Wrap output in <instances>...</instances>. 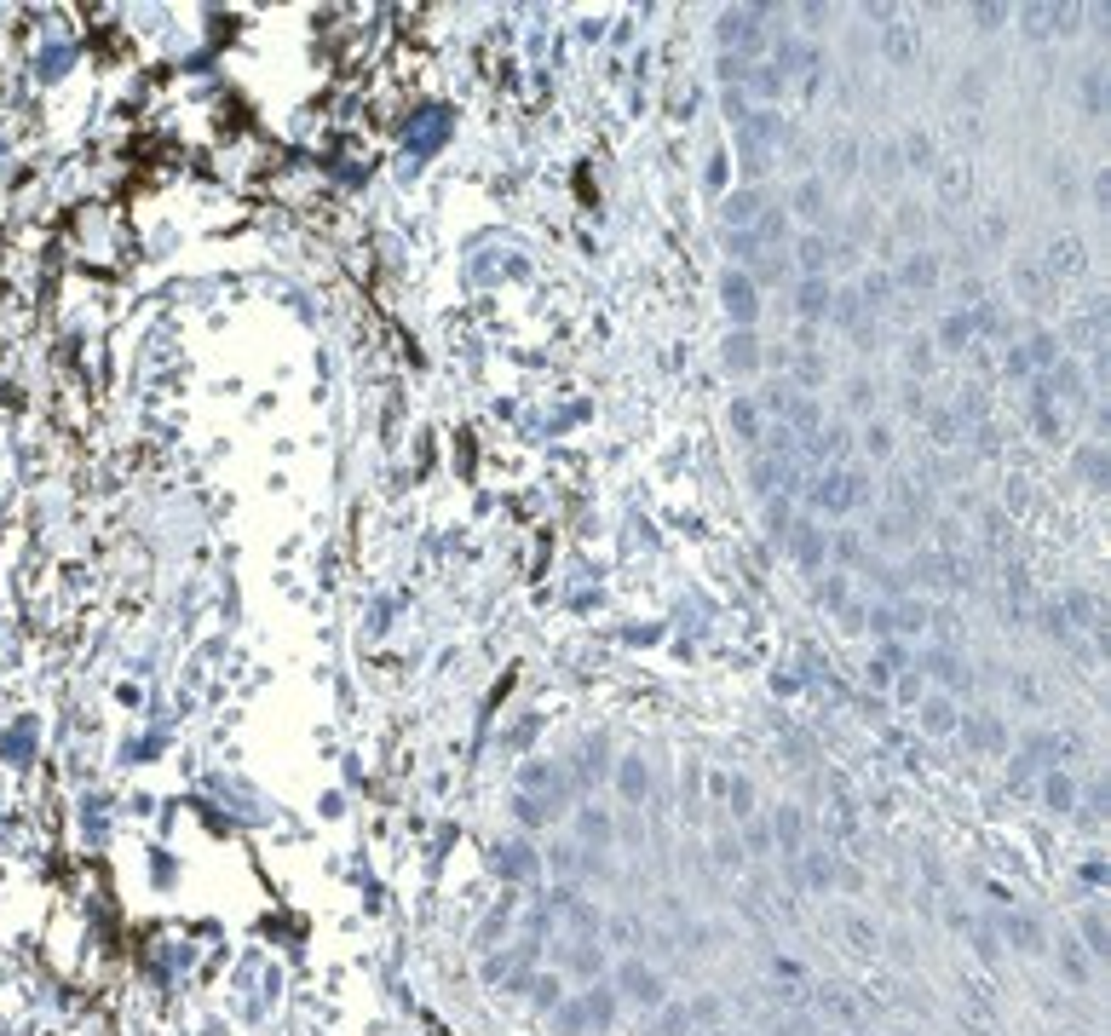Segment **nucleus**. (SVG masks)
Segmentation results:
<instances>
[{
    "label": "nucleus",
    "mask_w": 1111,
    "mask_h": 1036,
    "mask_svg": "<svg viewBox=\"0 0 1111 1036\" xmlns=\"http://www.w3.org/2000/svg\"><path fill=\"white\" fill-rule=\"evenodd\" d=\"M864 495H870V484H864V473H852V466H829V473L806 490V501L818 513H852Z\"/></svg>",
    "instance_id": "1"
},
{
    "label": "nucleus",
    "mask_w": 1111,
    "mask_h": 1036,
    "mask_svg": "<svg viewBox=\"0 0 1111 1036\" xmlns=\"http://www.w3.org/2000/svg\"><path fill=\"white\" fill-rule=\"evenodd\" d=\"M1037 265L1048 271V282L1059 288V277H1083V271H1088V248H1083V237H1071V231H1066V237H1048V248H1042Z\"/></svg>",
    "instance_id": "2"
},
{
    "label": "nucleus",
    "mask_w": 1111,
    "mask_h": 1036,
    "mask_svg": "<svg viewBox=\"0 0 1111 1036\" xmlns=\"http://www.w3.org/2000/svg\"><path fill=\"white\" fill-rule=\"evenodd\" d=\"M720 294H726L731 323H738V328H755V317H760V288H755V277L731 265V271L720 277Z\"/></svg>",
    "instance_id": "3"
},
{
    "label": "nucleus",
    "mask_w": 1111,
    "mask_h": 1036,
    "mask_svg": "<svg viewBox=\"0 0 1111 1036\" xmlns=\"http://www.w3.org/2000/svg\"><path fill=\"white\" fill-rule=\"evenodd\" d=\"M835 933H841V945H847V956H858V962H875V956H881V933H875V921L858 916V909H841Z\"/></svg>",
    "instance_id": "4"
},
{
    "label": "nucleus",
    "mask_w": 1111,
    "mask_h": 1036,
    "mask_svg": "<svg viewBox=\"0 0 1111 1036\" xmlns=\"http://www.w3.org/2000/svg\"><path fill=\"white\" fill-rule=\"evenodd\" d=\"M617 984H622V996H628V1002H639V1008H663V973H656V967H645V962H622Z\"/></svg>",
    "instance_id": "5"
},
{
    "label": "nucleus",
    "mask_w": 1111,
    "mask_h": 1036,
    "mask_svg": "<svg viewBox=\"0 0 1111 1036\" xmlns=\"http://www.w3.org/2000/svg\"><path fill=\"white\" fill-rule=\"evenodd\" d=\"M933 191H938V202H967V196H974V167H967L962 155L933 162Z\"/></svg>",
    "instance_id": "6"
},
{
    "label": "nucleus",
    "mask_w": 1111,
    "mask_h": 1036,
    "mask_svg": "<svg viewBox=\"0 0 1111 1036\" xmlns=\"http://www.w3.org/2000/svg\"><path fill=\"white\" fill-rule=\"evenodd\" d=\"M755 18H766L760 6H731L726 18H720V41L726 46H743V52H755L760 46V24Z\"/></svg>",
    "instance_id": "7"
},
{
    "label": "nucleus",
    "mask_w": 1111,
    "mask_h": 1036,
    "mask_svg": "<svg viewBox=\"0 0 1111 1036\" xmlns=\"http://www.w3.org/2000/svg\"><path fill=\"white\" fill-rule=\"evenodd\" d=\"M789 553H795V564H801V570H824V559H829V530H818V524H795V530H789Z\"/></svg>",
    "instance_id": "8"
},
{
    "label": "nucleus",
    "mask_w": 1111,
    "mask_h": 1036,
    "mask_svg": "<svg viewBox=\"0 0 1111 1036\" xmlns=\"http://www.w3.org/2000/svg\"><path fill=\"white\" fill-rule=\"evenodd\" d=\"M1013 288H1020L1031 306H1048V300H1054V282H1048V271L1037 265V254H1013Z\"/></svg>",
    "instance_id": "9"
},
{
    "label": "nucleus",
    "mask_w": 1111,
    "mask_h": 1036,
    "mask_svg": "<svg viewBox=\"0 0 1111 1036\" xmlns=\"http://www.w3.org/2000/svg\"><path fill=\"white\" fill-rule=\"evenodd\" d=\"M760 213H766V191H760V184H743V191L726 196V225L731 231H755Z\"/></svg>",
    "instance_id": "10"
},
{
    "label": "nucleus",
    "mask_w": 1111,
    "mask_h": 1036,
    "mask_svg": "<svg viewBox=\"0 0 1111 1036\" xmlns=\"http://www.w3.org/2000/svg\"><path fill=\"white\" fill-rule=\"evenodd\" d=\"M760 340H755V328H731V340H726V369L731 374H760Z\"/></svg>",
    "instance_id": "11"
},
{
    "label": "nucleus",
    "mask_w": 1111,
    "mask_h": 1036,
    "mask_svg": "<svg viewBox=\"0 0 1111 1036\" xmlns=\"http://www.w3.org/2000/svg\"><path fill=\"white\" fill-rule=\"evenodd\" d=\"M916 726L927 731V737H950V731L962 726V720H956V702H950V697H921V702H916Z\"/></svg>",
    "instance_id": "12"
},
{
    "label": "nucleus",
    "mask_w": 1111,
    "mask_h": 1036,
    "mask_svg": "<svg viewBox=\"0 0 1111 1036\" xmlns=\"http://www.w3.org/2000/svg\"><path fill=\"white\" fill-rule=\"evenodd\" d=\"M967 743L979 749V755H1003L1008 749V731L996 714H967Z\"/></svg>",
    "instance_id": "13"
},
{
    "label": "nucleus",
    "mask_w": 1111,
    "mask_h": 1036,
    "mask_svg": "<svg viewBox=\"0 0 1111 1036\" xmlns=\"http://www.w3.org/2000/svg\"><path fill=\"white\" fill-rule=\"evenodd\" d=\"M801 835H806L801 812H795V806H784V812H777V818H772V841L784 846V858H801V852H806V846H801Z\"/></svg>",
    "instance_id": "14"
},
{
    "label": "nucleus",
    "mask_w": 1111,
    "mask_h": 1036,
    "mask_svg": "<svg viewBox=\"0 0 1111 1036\" xmlns=\"http://www.w3.org/2000/svg\"><path fill=\"white\" fill-rule=\"evenodd\" d=\"M829 300H835V288H829L824 277H806V282H801V300H795V311L818 323V317H829Z\"/></svg>",
    "instance_id": "15"
},
{
    "label": "nucleus",
    "mask_w": 1111,
    "mask_h": 1036,
    "mask_svg": "<svg viewBox=\"0 0 1111 1036\" xmlns=\"http://www.w3.org/2000/svg\"><path fill=\"white\" fill-rule=\"evenodd\" d=\"M927 627V605H916V599H899V605H887V634H921Z\"/></svg>",
    "instance_id": "16"
},
{
    "label": "nucleus",
    "mask_w": 1111,
    "mask_h": 1036,
    "mask_svg": "<svg viewBox=\"0 0 1111 1036\" xmlns=\"http://www.w3.org/2000/svg\"><path fill=\"white\" fill-rule=\"evenodd\" d=\"M818 605H829L835 617H847L858 627V610H852V588H847V576H829V582H818Z\"/></svg>",
    "instance_id": "17"
},
{
    "label": "nucleus",
    "mask_w": 1111,
    "mask_h": 1036,
    "mask_svg": "<svg viewBox=\"0 0 1111 1036\" xmlns=\"http://www.w3.org/2000/svg\"><path fill=\"white\" fill-rule=\"evenodd\" d=\"M1042 806L1048 812H1077V783L1066 772H1048L1042 777Z\"/></svg>",
    "instance_id": "18"
},
{
    "label": "nucleus",
    "mask_w": 1111,
    "mask_h": 1036,
    "mask_svg": "<svg viewBox=\"0 0 1111 1036\" xmlns=\"http://www.w3.org/2000/svg\"><path fill=\"white\" fill-rule=\"evenodd\" d=\"M731 432H738V444H760V403L755 398L731 403Z\"/></svg>",
    "instance_id": "19"
},
{
    "label": "nucleus",
    "mask_w": 1111,
    "mask_h": 1036,
    "mask_svg": "<svg viewBox=\"0 0 1111 1036\" xmlns=\"http://www.w3.org/2000/svg\"><path fill=\"white\" fill-rule=\"evenodd\" d=\"M1003 938H1008V945H1020V950H1042V928L1025 916V909H1013V916L1003 921Z\"/></svg>",
    "instance_id": "20"
},
{
    "label": "nucleus",
    "mask_w": 1111,
    "mask_h": 1036,
    "mask_svg": "<svg viewBox=\"0 0 1111 1036\" xmlns=\"http://www.w3.org/2000/svg\"><path fill=\"white\" fill-rule=\"evenodd\" d=\"M899 282H904V288H933V282H938V259L933 254H910L899 265Z\"/></svg>",
    "instance_id": "21"
},
{
    "label": "nucleus",
    "mask_w": 1111,
    "mask_h": 1036,
    "mask_svg": "<svg viewBox=\"0 0 1111 1036\" xmlns=\"http://www.w3.org/2000/svg\"><path fill=\"white\" fill-rule=\"evenodd\" d=\"M899 162L933 167V133H927V127H910V133H904V145H899Z\"/></svg>",
    "instance_id": "22"
},
{
    "label": "nucleus",
    "mask_w": 1111,
    "mask_h": 1036,
    "mask_svg": "<svg viewBox=\"0 0 1111 1036\" xmlns=\"http://www.w3.org/2000/svg\"><path fill=\"white\" fill-rule=\"evenodd\" d=\"M916 673H921V680H962V663L950 651H921Z\"/></svg>",
    "instance_id": "23"
},
{
    "label": "nucleus",
    "mask_w": 1111,
    "mask_h": 1036,
    "mask_svg": "<svg viewBox=\"0 0 1111 1036\" xmlns=\"http://www.w3.org/2000/svg\"><path fill=\"white\" fill-rule=\"evenodd\" d=\"M502 870L513 875V881H536V870H541V863H536V852H530L524 841H513L507 852H502Z\"/></svg>",
    "instance_id": "24"
},
{
    "label": "nucleus",
    "mask_w": 1111,
    "mask_h": 1036,
    "mask_svg": "<svg viewBox=\"0 0 1111 1036\" xmlns=\"http://www.w3.org/2000/svg\"><path fill=\"white\" fill-rule=\"evenodd\" d=\"M617 789H622V800H645V789H651L645 760H622L617 766Z\"/></svg>",
    "instance_id": "25"
},
{
    "label": "nucleus",
    "mask_w": 1111,
    "mask_h": 1036,
    "mask_svg": "<svg viewBox=\"0 0 1111 1036\" xmlns=\"http://www.w3.org/2000/svg\"><path fill=\"white\" fill-rule=\"evenodd\" d=\"M967 340H974V317H967V311H950V317L938 323V345H950V352H962Z\"/></svg>",
    "instance_id": "26"
},
{
    "label": "nucleus",
    "mask_w": 1111,
    "mask_h": 1036,
    "mask_svg": "<svg viewBox=\"0 0 1111 1036\" xmlns=\"http://www.w3.org/2000/svg\"><path fill=\"white\" fill-rule=\"evenodd\" d=\"M784 237H789V213H784V208H766V213L755 219V242L772 248V242H784Z\"/></svg>",
    "instance_id": "27"
},
{
    "label": "nucleus",
    "mask_w": 1111,
    "mask_h": 1036,
    "mask_svg": "<svg viewBox=\"0 0 1111 1036\" xmlns=\"http://www.w3.org/2000/svg\"><path fill=\"white\" fill-rule=\"evenodd\" d=\"M847 438H852L847 427H829V432L818 427L812 432V455H818V461H841V455H847Z\"/></svg>",
    "instance_id": "28"
},
{
    "label": "nucleus",
    "mask_w": 1111,
    "mask_h": 1036,
    "mask_svg": "<svg viewBox=\"0 0 1111 1036\" xmlns=\"http://www.w3.org/2000/svg\"><path fill=\"white\" fill-rule=\"evenodd\" d=\"M881 52L893 58V64H910V58H916V35H910V29H904V24H887V41H881Z\"/></svg>",
    "instance_id": "29"
},
{
    "label": "nucleus",
    "mask_w": 1111,
    "mask_h": 1036,
    "mask_svg": "<svg viewBox=\"0 0 1111 1036\" xmlns=\"http://www.w3.org/2000/svg\"><path fill=\"white\" fill-rule=\"evenodd\" d=\"M789 202H795V213H806V219H812V213H824V179H801Z\"/></svg>",
    "instance_id": "30"
},
{
    "label": "nucleus",
    "mask_w": 1111,
    "mask_h": 1036,
    "mask_svg": "<svg viewBox=\"0 0 1111 1036\" xmlns=\"http://www.w3.org/2000/svg\"><path fill=\"white\" fill-rule=\"evenodd\" d=\"M1031 427L1042 438H1059V415H1054V403H1048L1042 391H1031Z\"/></svg>",
    "instance_id": "31"
},
{
    "label": "nucleus",
    "mask_w": 1111,
    "mask_h": 1036,
    "mask_svg": "<svg viewBox=\"0 0 1111 1036\" xmlns=\"http://www.w3.org/2000/svg\"><path fill=\"white\" fill-rule=\"evenodd\" d=\"M829 317L841 328H858L864 323V300H858V294H835V300H829Z\"/></svg>",
    "instance_id": "32"
},
{
    "label": "nucleus",
    "mask_w": 1111,
    "mask_h": 1036,
    "mask_svg": "<svg viewBox=\"0 0 1111 1036\" xmlns=\"http://www.w3.org/2000/svg\"><path fill=\"white\" fill-rule=\"evenodd\" d=\"M824 265H829V242H824V237H801V271H806V277H824Z\"/></svg>",
    "instance_id": "33"
},
{
    "label": "nucleus",
    "mask_w": 1111,
    "mask_h": 1036,
    "mask_svg": "<svg viewBox=\"0 0 1111 1036\" xmlns=\"http://www.w3.org/2000/svg\"><path fill=\"white\" fill-rule=\"evenodd\" d=\"M806 858V887L812 892H824L829 881H835V863H829V852H801Z\"/></svg>",
    "instance_id": "34"
},
{
    "label": "nucleus",
    "mask_w": 1111,
    "mask_h": 1036,
    "mask_svg": "<svg viewBox=\"0 0 1111 1036\" xmlns=\"http://www.w3.org/2000/svg\"><path fill=\"white\" fill-rule=\"evenodd\" d=\"M893 697H899V709H916L921 697H927V680L910 668V673H899V685H893Z\"/></svg>",
    "instance_id": "35"
},
{
    "label": "nucleus",
    "mask_w": 1111,
    "mask_h": 1036,
    "mask_svg": "<svg viewBox=\"0 0 1111 1036\" xmlns=\"http://www.w3.org/2000/svg\"><path fill=\"white\" fill-rule=\"evenodd\" d=\"M824 1013H835L847 1031H858V1025H864V1013H858V1008H852V1002L841 996V991H824Z\"/></svg>",
    "instance_id": "36"
},
{
    "label": "nucleus",
    "mask_w": 1111,
    "mask_h": 1036,
    "mask_svg": "<svg viewBox=\"0 0 1111 1036\" xmlns=\"http://www.w3.org/2000/svg\"><path fill=\"white\" fill-rule=\"evenodd\" d=\"M864 455H870V461H887V455H893V427L875 420V427L864 432Z\"/></svg>",
    "instance_id": "37"
},
{
    "label": "nucleus",
    "mask_w": 1111,
    "mask_h": 1036,
    "mask_svg": "<svg viewBox=\"0 0 1111 1036\" xmlns=\"http://www.w3.org/2000/svg\"><path fill=\"white\" fill-rule=\"evenodd\" d=\"M1083 950L1106 956V916H1100V909H1088V916H1083Z\"/></svg>",
    "instance_id": "38"
},
{
    "label": "nucleus",
    "mask_w": 1111,
    "mask_h": 1036,
    "mask_svg": "<svg viewBox=\"0 0 1111 1036\" xmlns=\"http://www.w3.org/2000/svg\"><path fill=\"white\" fill-rule=\"evenodd\" d=\"M887 294H893V277H887V271H870V277H864V294H858V300H864V306L875 311V306L887 300Z\"/></svg>",
    "instance_id": "39"
},
{
    "label": "nucleus",
    "mask_w": 1111,
    "mask_h": 1036,
    "mask_svg": "<svg viewBox=\"0 0 1111 1036\" xmlns=\"http://www.w3.org/2000/svg\"><path fill=\"white\" fill-rule=\"evenodd\" d=\"M1066 610L1077 617V627H1094V622H1100V605H1094L1088 593H1066Z\"/></svg>",
    "instance_id": "40"
},
{
    "label": "nucleus",
    "mask_w": 1111,
    "mask_h": 1036,
    "mask_svg": "<svg viewBox=\"0 0 1111 1036\" xmlns=\"http://www.w3.org/2000/svg\"><path fill=\"white\" fill-rule=\"evenodd\" d=\"M1059 967H1066L1071 984H1088V962H1083V950H1077V945H1059Z\"/></svg>",
    "instance_id": "41"
},
{
    "label": "nucleus",
    "mask_w": 1111,
    "mask_h": 1036,
    "mask_svg": "<svg viewBox=\"0 0 1111 1036\" xmlns=\"http://www.w3.org/2000/svg\"><path fill=\"white\" fill-rule=\"evenodd\" d=\"M726 248H731V254H738L743 265H749V259H760V254H766V248L755 242V231H731V237H726Z\"/></svg>",
    "instance_id": "42"
},
{
    "label": "nucleus",
    "mask_w": 1111,
    "mask_h": 1036,
    "mask_svg": "<svg viewBox=\"0 0 1111 1036\" xmlns=\"http://www.w3.org/2000/svg\"><path fill=\"white\" fill-rule=\"evenodd\" d=\"M692 1031V1013L685 1008H663V1019H656V1036H685Z\"/></svg>",
    "instance_id": "43"
},
{
    "label": "nucleus",
    "mask_w": 1111,
    "mask_h": 1036,
    "mask_svg": "<svg viewBox=\"0 0 1111 1036\" xmlns=\"http://www.w3.org/2000/svg\"><path fill=\"white\" fill-rule=\"evenodd\" d=\"M726 800H731V812H738V818H749V812H755V789H749L743 777H738V783H726Z\"/></svg>",
    "instance_id": "44"
},
{
    "label": "nucleus",
    "mask_w": 1111,
    "mask_h": 1036,
    "mask_svg": "<svg viewBox=\"0 0 1111 1036\" xmlns=\"http://www.w3.org/2000/svg\"><path fill=\"white\" fill-rule=\"evenodd\" d=\"M974 950H979V962H996V956H1003V945H996L991 928H974Z\"/></svg>",
    "instance_id": "45"
},
{
    "label": "nucleus",
    "mask_w": 1111,
    "mask_h": 1036,
    "mask_svg": "<svg viewBox=\"0 0 1111 1036\" xmlns=\"http://www.w3.org/2000/svg\"><path fill=\"white\" fill-rule=\"evenodd\" d=\"M979 237H984V242H1008V219H1003V213H984Z\"/></svg>",
    "instance_id": "46"
},
{
    "label": "nucleus",
    "mask_w": 1111,
    "mask_h": 1036,
    "mask_svg": "<svg viewBox=\"0 0 1111 1036\" xmlns=\"http://www.w3.org/2000/svg\"><path fill=\"white\" fill-rule=\"evenodd\" d=\"M829 167H835V173H852V167H858V145H852V138H841V145H835V162H829Z\"/></svg>",
    "instance_id": "47"
},
{
    "label": "nucleus",
    "mask_w": 1111,
    "mask_h": 1036,
    "mask_svg": "<svg viewBox=\"0 0 1111 1036\" xmlns=\"http://www.w3.org/2000/svg\"><path fill=\"white\" fill-rule=\"evenodd\" d=\"M875 167H881V179H893V173L904 167V162H899V145H881V150H875Z\"/></svg>",
    "instance_id": "48"
},
{
    "label": "nucleus",
    "mask_w": 1111,
    "mask_h": 1036,
    "mask_svg": "<svg viewBox=\"0 0 1111 1036\" xmlns=\"http://www.w3.org/2000/svg\"><path fill=\"white\" fill-rule=\"evenodd\" d=\"M904 363H910V374H927V369H933V352H927V340H916Z\"/></svg>",
    "instance_id": "49"
},
{
    "label": "nucleus",
    "mask_w": 1111,
    "mask_h": 1036,
    "mask_svg": "<svg viewBox=\"0 0 1111 1036\" xmlns=\"http://www.w3.org/2000/svg\"><path fill=\"white\" fill-rule=\"evenodd\" d=\"M1077 466H1083L1088 478H1106V455H1100V449H1083V455H1077Z\"/></svg>",
    "instance_id": "50"
},
{
    "label": "nucleus",
    "mask_w": 1111,
    "mask_h": 1036,
    "mask_svg": "<svg viewBox=\"0 0 1111 1036\" xmlns=\"http://www.w3.org/2000/svg\"><path fill=\"white\" fill-rule=\"evenodd\" d=\"M530 991H536V1002H541V1008H559V979H536Z\"/></svg>",
    "instance_id": "51"
},
{
    "label": "nucleus",
    "mask_w": 1111,
    "mask_h": 1036,
    "mask_svg": "<svg viewBox=\"0 0 1111 1036\" xmlns=\"http://www.w3.org/2000/svg\"><path fill=\"white\" fill-rule=\"evenodd\" d=\"M1100 99H1106V87H1100V75L1088 70V81H1083V104H1088V109H1100Z\"/></svg>",
    "instance_id": "52"
},
{
    "label": "nucleus",
    "mask_w": 1111,
    "mask_h": 1036,
    "mask_svg": "<svg viewBox=\"0 0 1111 1036\" xmlns=\"http://www.w3.org/2000/svg\"><path fill=\"white\" fill-rule=\"evenodd\" d=\"M858 553H864V547H858V536H835V559H841V564H852Z\"/></svg>",
    "instance_id": "53"
},
{
    "label": "nucleus",
    "mask_w": 1111,
    "mask_h": 1036,
    "mask_svg": "<svg viewBox=\"0 0 1111 1036\" xmlns=\"http://www.w3.org/2000/svg\"><path fill=\"white\" fill-rule=\"evenodd\" d=\"M709 184H714V191L726 184V155H714V162H709Z\"/></svg>",
    "instance_id": "54"
},
{
    "label": "nucleus",
    "mask_w": 1111,
    "mask_h": 1036,
    "mask_svg": "<svg viewBox=\"0 0 1111 1036\" xmlns=\"http://www.w3.org/2000/svg\"><path fill=\"white\" fill-rule=\"evenodd\" d=\"M847 398H852V410H864V403H870V381H852Z\"/></svg>",
    "instance_id": "55"
},
{
    "label": "nucleus",
    "mask_w": 1111,
    "mask_h": 1036,
    "mask_svg": "<svg viewBox=\"0 0 1111 1036\" xmlns=\"http://www.w3.org/2000/svg\"><path fill=\"white\" fill-rule=\"evenodd\" d=\"M956 92H962V99H984V81H979V75H967V81H962Z\"/></svg>",
    "instance_id": "56"
},
{
    "label": "nucleus",
    "mask_w": 1111,
    "mask_h": 1036,
    "mask_svg": "<svg viewBox=\"0 0 1111 1036\" xmlns=\"http://www.w3.org/2000/svg\"><path fill=\"white\" fill-rule=\"evenodd\" d=\"M582 829H588V835H599V841L610 835V824H605V818H593V812H588V818H582Z\"/></svg>",
    "instance_id": "57"
},
{
    "label": "nucleus",
    "mask_w": 1111,
    "mask_h": 1036,
    "mask_svg": "<svg viewBox=\"0 0 1111 1036\" xmlns=\"http://www.w3.org/2000/svg\"><path fill=\"white\" fill-rule=\"evenodd\" d=\"M714 1036H720V1031H714Z\"/></svg>",
    "instance_id": "58"
}]
</instances>
